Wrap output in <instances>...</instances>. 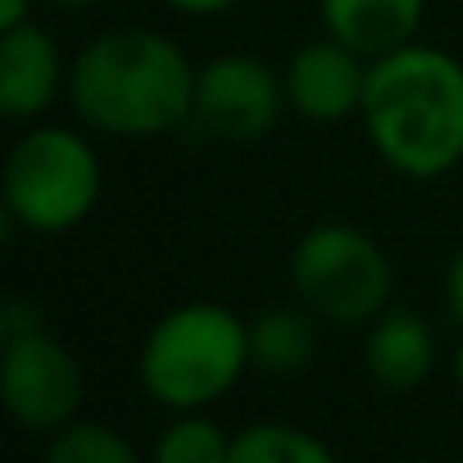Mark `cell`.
<instances>
[{"mask_svg": "<svg viewBox=\"0 0 463 463\" xmlns=\"http://www.w3.org/2000/svg\"><path fill=\"white\" fill-rule=\"evenodd\" d=\"M195 69L182 42L155 28H109L69 64V105L100 137H168L191 128Z\"/></svg>", "mask_w": 463, "mask_h": 463, "instance_id": "cell-1", "label": "cell"}, {"mask_svg": "<svg viewBox=\"0 0 463 463\" xmlns=\"http://www.w3.org/2000/svg\"><path fill=\"white\" fill-rule=\"evenodd\" d=\"M364 368L377 386L386 391H413L431 377L436 368V332L431 323L409 309V305H391L368 323L364 336Z\"/></svg>", "mask_w": 463, "mask_h": 463, "instance_id": "cell-10", "label": "cell"}, {"mask_svg": "<svg viewBox=\"0 0 463 463\" xmlns=\"http://www.w3.org/2000/svg\"><path fill=\"white\" fill-rule=\"evenodd\" d=\"M454 382H458V391H463V341H458V350H454Z\"/></svg>", "mask_w": 463, "mask_h": 463, "instance_id": "cell-20", "label": "cell"}, {"mask_svg": "<svg viewBox=\"0 0 463 463\" xmlns=\"http://www.w3.org/2000/svg\"><path fill=\"white\" fill-rule=\"evenodd\" d=\"M46 463H141V454L105 422H69L46 449Z\"/></svg>", "mask_w": 463, "mask_h": 463, "instance_id": "cell-15", "label": "cell"}, {"mask_svg": "<svg viewBox=\"0 0 463 463\" xmlns=\"http://www.w3.org/2000/svg\"><path fill=\"white\" fill-rule=\"evenodd\" d=\"M46 5H60V10H91L100 0H46Z\"/></svg>", "mask_w": 463, "mask_h": 463, "instance_id": "cell-19", "label": "cell"}, {"mask_svg": "<svg viewBox=\"0 0 463 463\" xmlns=\"http://www.w3.org/2000/svg\"><path fill=\"white\" fill-rule=\"evenodd\" d=\"M155 463H232V436L209 418H177L155 440Z\"/></svg>", "mask_w": 463, "mask_h": 463, "instance_id": "cell-14", "label": "cell"}, {"mask_svg": "<svg viewBox=\"0 0 463 463\" xmlns=\"http://www.w3.org/2000/svg\"><path fill=\"white\" fill-rule=\"evenodd\" d=\"M159 5L186 14V19H213V14H227V10H237L241 0H159Z\"/></svg>", "mask_w": 463, "mask_h": 463, "instance_id": "cell-16", "label": "cell"}, {"mask_svg": "<svg viewBox=\"0 0 463 463\" xmlns=\"http://www.w3.org/2000/svg\"><path fill=\"white\" fill-rule=\"evenodd\" d=\"M364 132L386 168L413 182L463 164V64L427 42H409L368 69Z\"/></svg>", "mask_w": 463, "mask_h": 463, "instance_id": "cell-2", "label": "cell"}, {"mask_svg": "<svg viewBox=\"0 0 463 463\" xmlns=\"http://www.w3.org/2000/svg\"><path fill=\"white\" fill-rule=\"evenodd\" d=\"M287 78L260 55L227 51L195 69L191 128L209 141L250 146L264 141L287 114Z\"/></svg>", "mask_w": 463, "mask_h": 463, "instance_id": "cell-6", "label": "cell"}, {"mask_svg": "<svg viewBox=\"0 0 463 463\" xmlns=\"http://www.w3.org/2000/svg\"><path fill=\"white\" fill-rule=\"evenodd\" d=\"M318 314L296 305H269L250 318V364L269 377H296L318 359Z\"/></svg>", "mask_w": 463, "mask_h": 463, "instance_id": "cell-12", "label": "cell"}, {"mask_svg": "<svg viewBox=\"0 0 463 463\" xmlns=\"http://www.w3.org/2000/svg\"><path fill=\"white\" fill-rule=\"evenodd\" d=\"M287 273L296 300L332 327H359L391 309L395 264L354 222H314L296 241Z\"/></svg>", "mask_w": 463, "mask_h": 463, "instance_id": "cell-5", "label": "cell"}, {"mask_svg": "<svg viewBox=\"0 0 463 463\" xmlns=\"http://www.w3.org/2000/svg\"><path fill=\"white\" fill-rule=\"evenodd\" d=\"M246 368H250V318L213 300H191L168 309L150 327L137 359L146 395L177 413L213 404L218 395L237 386Z\"/></svg>", "mask_w": 463, "mask_h": 463, "instance_id": "cell-3", "label": "cell"}, {"mask_svg": "<svg viewBox=\"0 0 463 463\" xmlns=\"http://www.w3.org/2000/svg\"><path fill=\"white\" fill-rule=\"evenodd\" d=\"M445 296H449L454 318L463 323V246H458V255L449 260V273H445Z\"/></svg>", "mask_w": 463, "mask_h": 463, "instance_id": "cell-17", "label": "cell"}, {"mask_svg": "<svg viewBox=\"0 0 463 463\" xmlns=\"http://www.w3.org/2000/svg\"><path fill=\"white\" fill-rule=\"evenodd\" d=\"M100 155L96 146L60 123H33L5 155L0 195H5V222L37 232V237H64L82 227L100 204Z\"/></svg>", "mask_w": 463, "mask_h": 463, "instance_id": "cell-4", "label": "cell"}, {"mask_svg": "<svg viewBox=\"0 0 463 463\" xmlns=\"http://www.w3.org/2000/svg\"><path fill=\"white\" fill-rule=\"evenodd\" d=\"M368 69H373V60H364L359 51H350L345 42H336L327 33L318 42H305L282 69L291 114H300L309 123L359 118L364 91H368Z\"/></svg>", "mask_w": 463, "mask_h": 463, "instance_id": "cell-8", "label": "cell"}, {"mask_svg": "<svg viewBox=\"0 0 463 463\" xmlns=\"http://www.w3.org/2000/svg\"><path fill=\"white\" fill-rule=\"evenodd\" d=\"M60 91H69V64L46 28L19 24L0 33V114L10 123H37Z\"/></svg>", "mask_w": 463, "mask_h": 463, "instance_id": "cell-9", "label": "cell"}, {"mask_svg": "<svg viewBox=\"0 0 463 463\" xmlns=\"http://www.w3.org/2000/svg\"><path fill=\"white\" fill-rule=\"evenodd\" d=\"M427 0H318L323 33L359 51L364 60H382L409 42H418Z\"/></svg>", "mask_w": 463, "mask_h": 463, "instance_id": "cell-11", "label": "cell"}, {"mask_svg": "<svg viewBox=\"0 0 463 463\" xmlns=\"http://www.w3.org/2000/svg\"><path fill=\"white\" fill-rule=\"evenodd\" d=\"M232 463H336V458L305 427L255 422V427L232 436Z\"/></svg>", "mask_w": 463, "mask_h": 463, "instance_id": "cell-13", "label": "cell"}, {"mask_svg": "<svg viewBox=\"0 0 463 463\" xmlns=\"http://www.w3.org/2000/svg\"><path fill=\"white\" fill-rule=\"evenodd\" d=\"M82 364L46 327L10 332L0 350V400L28 431H64L82 409Z\"/></svg>", "mask_w": 463, "mask_h": 463, "instance_id": "cell-7", "label": "cell"}, {"mask_svg": "<svg viewBox=\"0 0 463 463\" xmlns=\"http://www.w3.org/2000/svg\"><path fill=\"white\" fill-rule=\"evenodd\" d=\"M33 10H37V0H0V33L33 24Z\"/></svg>", "mask_w": 463, "mask_h": 463, "instance_id": "cell-18", "label": "cell"}]
</instances>
